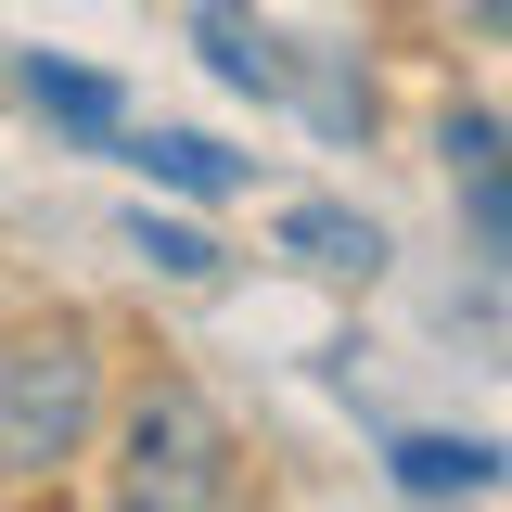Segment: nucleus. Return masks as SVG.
<instances>
[{
	"label": "nucleus",
	"instance_id": "obj_1",
	"mask_svg": "<svg viewBox=\"0 0 512 512\" xmlns=\"http://www.w3.org/2000/svg\"><path fill=\"white\" fill-rule=\"evenodd\" d=\"M103 423V333L90 320H13L0 333V487H52Z\"/></svg>",
	"mask_w": 512,
	"mask_h": 512
},
{
	"label": "nucleus",
	"instance_id": "obj_2",
	"mask_svg": "<svg viewBox=\"0 0 512 512\" xmlns=\"http://www.w3.org/2000/svg\"><path fill=\"white\" fill-rule=\"evenodd\" d=\"M231 487H244V448L218 423V397L192 372L128 384V410H116V500L128 512H218Z\"/></svg>",
	"mask_w": 512,
	"mask_h": 512
},
{
	"label": "nucleus",
	"instance_id": "obj_3",
	"mask_svg": "<svg viewBox=\"0 0 512 512\" xmlns=\"http://www.w3.org/2000/svg\"><path fill=\"white\" fill-rule=\"evenodd\" d=\"M192 39H205V64H218L231 90H256V103H295V90H308L295 39H282L256 0H205V13H192Z\"/></svg>",
	"mask_w": 512,
	"mask_h": 512
},
{
	"label": "nucleus",
	"instance_id": "obj_4",
	"mask_svg": "<svg viewBox=\"0 0 512 512\" xmlns=\"http://www.w3.org/2000/svg\"><path fill=\"white\" fill-rule=\"evenodd\" d=\"M384 474H397V500H500V448L487 436H397L384 448Z\"/></svg>",
	"mask_w": 512,
	"mask_h": 512
},
{
	"label": "nucleus",
	"instance_id": "obj_5",
	"mask_svg": "<svg viewBox=\"0 0 512 512\" xmlns=\"http://www.w3.org/2000/svg\"><path fill=\"white\" fill-rule=\"evenodd\" d=\"M448 167H461V218H474V244L512 256V141H500V116H448Z\"/></svg>",
	"mask_w": 512,
	"mask_h": 512
},
{
	"label": "nucleus",
	"instance_id": "obj_6",
	"mask_svg": "<svg viewBox=\"0 0 512 512\" xmlns=\"http://www.w3.org/2000/svg\"><path fill=\"white\" fill-rule=\"evenodd\" d=\"M26 103L52 128H77V141H116L128 128V90L103 77V64H52V52H26Z\"/></svg>",
	"mask_w": 512,
	"mask_h": 512
},
{
	"label": "nucleus",
	"instance_id": "obj_7",
	"mask_svg": "<svg viewBox=\"0 0 512 512\" xmlns=\"http://www.w3.org/2000/svg\"><path fill=\"white\" fill-rule=\"evenodd\" d=\"M282 244L308 256V269H359V282L384 269V231L359 218V205H282Z\"/></svg>",
	"mask_w": 512,
	"mask_h": 512
},
{
	"label": "nucleus",
	"instance_id": "obj_8",
	"mask_svg": "<svg viewBox=\"0 0 512 512\" xmlns=\"http://www.w3.org/2000/svg\"><path fill=\"white\" fill-rule=\"evenodd\" d=\"M128 167H154L167 192H231V180H244V167H231L205 128H154V141H128Z\"/></svg>",
	"mask_w": 512,
	"mask_h": 512
},
{
	"label": "nucleus",
	"instance_id": "obj_9",
	"mask_svg": "<svg viewBox=\"0 0 512 512\" xmlns=\"http://www.w3.org/2000/svg\"><path fill=\"white\" fill-rule=\"evenodd\" d=\"M128 244L154 256V269H180V282H218V244H205V231H180V218H128Z\"/></svg>",
	"mask_w": 512,
	"mask_h": 512
},
{
	"label": "nucleus",
	"instance_id": "obj_10",
	"mask_svg": "<svg viewBox=\"0 0 512 512\" xmlns=\"http://www.w3.org/2000/svg\"><path fill=\"white\" fill-rule=\"evenodd\" d=\"M487 26H512V0H487Z\"/></svg>",
	"mask_w": 512,
	"mask_h": 512
}]
</instances>
